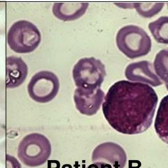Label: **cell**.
Masks as SVG:
<instances>
[{"instance_id": "ffe728a7", "label": "cell", "mask_w": 168, "mask_h": 168, "mask_svg": "<svg viewBox=\"0 0 168 168\" xmlns=\"http://www.w3.org/2000/svg\"><path fill=\"white\" fill-rule=\"evenodd\" d=\"M166 5H167V9H168V2L166 3Z\"/></svg>"}, {"instance_id": "277c9868", "label": "cell", "mask_w": 168, "mask_h": 168, "mask_svg": "<svg viewBox=\"0 0 168 168\" xmlns=\"http://www.w3.org/2000/svg\"><path fill=\"white\" fill-rule=\"evenodd\" d=\"M51 151V144L45 135L32 133L21 140L18 147V157L27 166L38 167L46 163Z\"/></svg>"}, {"instance_id": "9a60e30c", "label": "cell", "mask_w": 168, "mask_h": 168, "mask_svg": "<svg viewBox=\"0 0 168 168\" xmlns=\"http://www.w3.org/2000/svg\"><path fill=\"white\" fill-rule=\"evenodd\" d=\"M163 2H135V8L138 14L144 18H152L161 12Z\"/></svg>"}, {"instance_id": "5b68a950", "label": "cell", "mask_w": 168, "mask_h": 168, "mask_svg": "<svg viewBox=\"0 0 168 168\" xmlns=\"http://www.w3.org/2000/svg\"><path fill=\"white\" fill-rule=\"evenodd\" d=\"M106 76L105 66L95 57L80 58L72 70V77L77 88H101Z\"/></svg>"}, {"instance_id": "d6986e66", "label": "cell", "mask_w": 168, "mask_h": 168, "mask_svg": "<svg viewBox=\"0 0 168 168\" xmlns=\"http://www.w3.org/2000/svg\"><path fill=\"white\" fill-rule=\"evenodd\" d=\"M166 88H167V89L168 91V84H166Z\"/></svg>"}, {"instance_id": "30bf717a", "label": "cell", "mask_w": 168, "mask_h": 168, "mask_svg": "<svg viewBox=\"0 0 168 168\" xmlns=\"http://www.w3.org/2000/svg\"><path fill=\"white\" fill-rule=\"evenodd\" d=\"M28 69L22 58L9 56L6 60V86L9 89L19 87L24 82L28 76Z\"/></svg>"}, {"instance_id": "e0dca14e", "label": "cell", "mask_w": 168, "mask_h": 168, "mask_svg": "<svg viewBox=\"0 0 168 168\" xmlns=\"http://www.w3.org/2000/svg\"><path fill=\"white\" fill-rule=\"evenodd\" d=\"M88 168H112V167L108 163L103 162H94Z\"/></svg>"}, {"instance_id": "3957f363", "label": "cell", "mask_w": 168, "mask_h": 168, "mask_svg": "<svg viewBox=\"0 0 168 168\" xmlns=\"http://www.w3.org/2000/svg\"><path fill=\"white\" fill-rule=\"evenodd\" d=\"M41 40L42 35L37 26L26 20L14 22L9 29L7 35L9 47L12 51L21 54L34 51Z\"/></svg>"}, {"instance_id": "5bb4252c", "label": "cell", "mask_w": 168, "mask_h": 168, "mask_svg": "<svg viewBox=\"0 0 168 168\" xmlns=\"http://www.w3.org/2000/svg\"><path fill=\"white\" fill-rule=\"evenodd\" d=\"M153 66L159 78L168 84V48L158 52L154 58Z\"/></svg>"}, {"instance_id": "8fae6325", "label": "cell", "mask_w": 168, "mask_h": 168, "mask_svg": "<svg viewBox=\"0 0 168 168\" xmlns=\"http://www.w3.org/2000/svg\"><path fill=\"white\" fill-rule=\"evenodd\" d=\"M89 5L88 2H57L53 4L52 11L58 19L72 21L82 17Z\"/></svg>"}, {"instance_id": "8992f818", "label": "cell", "mask_w": 168, "mask_h": 168, "mask_svg": "<svg viewBox=\"0 0 168 168\" xmlns=\"http://www.w3.org/2000/svg\"><path fill=\"white\" fill-rule=\"evenodd\" d=\"M59 88L58 77L51 71L42 70L32 77L27 89L30 97L33 101L47 103L56 97Z\"/></svg>"}, {"instance_id": "6da1fadb", "label": "cell", "mask_w": 168, "mask_h": 168, "mask_svg": "<svg viewBox=\"0 0 168 168\" xmlns=\"http://www.w3.org/2000/svg\"><path fill=\"white\" fill-rule=\"evenodd\" d=\"M158 102V95L152 86L120 80L108 90L103 112L108 123L118 132L140 134L151 126Z\"/></svg>"}, {"instance_id": "4fadbf2b", "label": "cell", "mask_w": 168, "mask_h": 168, "mask_svg": "<svg viewBox=\"0 0 168 168\" xmlns=\"http://www.w3.org/2000/svg\"><path fill=\"white\" fill-rule=\"evenodd\" d=\"M148 28L158 43L168 45V16H162L150 22Z\"/></svg>"}, {"instance_id": "ac0fdd59", "label": "cell", "mask_w": 168, "mask_h": 168, "mask_svg": "<svg viewBox=\"0 0 168 168\" xmlns=\"http://www.w3.org/2000/svg\"><path fill=\"white\" fill-rule=\"evenodd\" d=\"M135 3H114L118 7L124 9H133L135 8Z\"/></svg>"}, {"instance_id": "ba28073f", "label": "cell", "mask_w": 168, "mask_h": 168, "mask_svg": "<svg viewBox=\"0 0 168 168\" xmlns=\"http://www.w3.org/2000/svg\"><path fill=\"white\" fill-rule=\"evenodd\" d=\"M91 160L110 165L112 168H124L127 163V154L118 144L106 142L99 144L93 150Z\"/></svg>"}, {"instance_id": "7a4b0ae2", "label": "cell", "mask_w": 168, "mask_h": 168, "mask_svg": "<svg viewBox=\"0 0 168 168\" xmlns=\"http://www.w3.org/2000/svg\"><path fill=\"white\" fill-rule=\"evenodd\" d=\"M117 47L130 59L146 56L151 51L152 40L141 27L129 24L118 31L116 36Z\"/></svg>"}, {"instance_id": "7c38bea8", "label": "cell", "mask_w": 168, "mask_h": 168, "mask_svg": "<svg viewBox=\"0 0 168 168\" xmlns=\"http://www.w3.org/2000/svg\"><path fill=\"white\" fill-rule=\"evenodd\" d=\"M154 129L159 138L168 144V95L161 100L156 116Z\"/></svg>"}, {"instance_id": "9c48e42d", "label": "cell", "mask_w": 168, "mask_h": 168, "mask_svg": "<svg viewBox=\"0 0 168 168\" xmlns=\"http://www.w3.org/2000/svg\"><path fill=\"white\" fill-rule=\"evenodd\" d=\"M125 76L130 81L148 84L152 87L163 84V81L154 71L152 62L148 61H140L128 65L125 70Z\"/></svg>"}, {"instance_id": "52a82bcc", "label": "cell", "mask_w": 168, "mask_h": 168, "mask_svg": "<svg viewBox=\"0 0 168 168\" xmlns=\"http://www.w3.org/2000/svg\"><path fill=\"white\" fill-rule=\"evenodd\" d=\"M105 97L101 89L77 88L74 91V101L76 108L81 114L91 116L99 110Z\"/></svg>"}, {"instance_id": "2e32d148", "label": "cell", "mask_w": 168, "mask_h": 168, "mask_svg": "<svg viewBox=\"0 0 168 168\" xmlns=\"http://www.w3.org/2000/svg\"><path fill=\"white\" fill-rule=\"evenodd\" d=\"M6 162L7 168H21V166L17 159L9 154L6 155Z\"/></svg>"}]
</instances>
